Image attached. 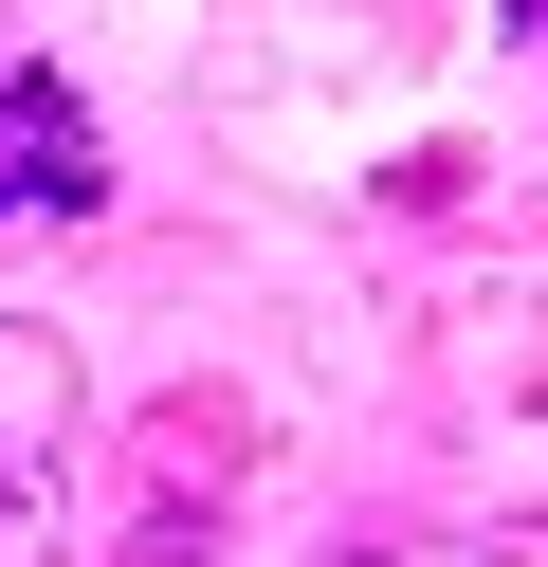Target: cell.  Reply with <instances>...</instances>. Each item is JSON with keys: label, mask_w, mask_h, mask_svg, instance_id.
Returning a JSON list of instances; mask_svg holds the SVG:
<instances>
[{"label": "cell", "mask_w": 548, "mask_h": 567, "mask_svg": "<svg viewBox=\"0 0 548 567\" xmlns=\"http://www.w3.org/2000/svg\"><path fill=\"white\" fill-rule=\"evenodd\" d=\"M55 494H73V330L0 311V567L55 549Z\"/></svg>", "instance_id": "1"}, {"label": "cell", "mask_w": 548, "mask_h": 567, "mask_svg": "<svg viewBox=\"0 0 548 567\" xmlns=\"http://www.w3.org/2000/svg\"><path fill=\"white\" fill-rule=\"evenodd\" d=\"M110 202V147L37 55H0V220H92Z\"/></svg>", "instance_id": "2"}, {"label": "cell", "mask_w": 548, "mask_h": 567, "mask_svg": "<svg viewBox=\"0 0 548 567\" xmlns=\"http://www.w3.org/2000/svg\"><path fill=\"white\" fill-rule=\"evenodd\" d=\"M329 567H494V549H438V530H348Z\"/></svg>", "instance_id": "3"}, {"label": "cell", "mask_w": 548, "mask_h": 567, "mask_svg": "<svg viewBox=\"0 0 548 567\" xmlns=\"http://www.w3.org/2000/svg\"><path fill=\"white\" fill-rule=\"evenodd\" d=\"M511 38H548V0H511Z\"/></svg>", "instance_id": "4"}]
</instances>
